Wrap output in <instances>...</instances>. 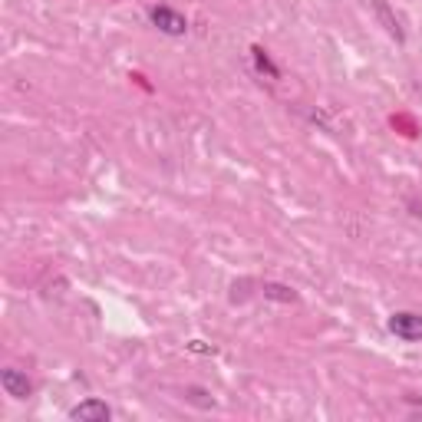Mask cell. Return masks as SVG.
I'll list each match as a JSON object with an SVG mask.
<instances>
[{"label":"cell","mask_w":422,"mask_h":422,"mask_svg":"<svg viewBox=\"0 0 422 422\" xmlns=\"http://www.w3.org/2000/svg\"><path fill=\"white\" fill-rule=\"evenodd\" d=\"M264 297H274V300H284V304H294L297 294L284 284H264Z\"/></svg>","instance_id":"cell-6"},{"label":"cell","mask_w":422,"mask_h":422,"mask_svg":"<svg viewBox=\"0 0 422 422\" xmlns=\"http://www.w3.org/2000/svg\"><path fill=\"white\" fill-rule=\"evenodd\" d=\"M251 53H254V63H258V70H260V73H268V76H274V80H278L280 73H278V66H274V63L268 60V53H264L260 46H254Z\"/></svg>","instance_id":"cell-7"},{"label":"cell","mask_w":422,"mask_h":422,"mask_svg":"<svg viewBox=\"0 0 422 422\" xmlns=\"http://www.w3.org/2000/svg\"><path fill=\"white\" fill-rule=\"evenodd\" d=\"M149 17H152V23L162 33H169V36H181L185 30H189V20L181 17L179 10H172L169 4H159V7H152L149 10Z\"/></svg>","instance_id":"cell-1"},{"label":"cell","mask_w":422,"mask_h":422,"mask_svg":"<svg viewBox=\"0 0 422 422\" xmlns=\"http://www.w3.org/2000/svg\"><path fill=\"white\" fill-rule=\"evenodd\" d=\"M389 333H396L399 340H422V317L419 314H409V310H403V314H393L389 317Z\"/></svg>","instance_id":"cell-2"},{"label":"cell","mask_w":422,"mask_h":422,"mask_svg":"<svg viewBox=\"0 0 422 422\" xmlns=\"http://www.w3.org/2000/svg\"><path fill=\"white\" fill-rule=\"evenodd\" d=\"M373 10H376L379 23H383V27H386V33L393 36V40H403V30H399V23H396V17H393V14H389L386 0H373Z\"/></svg>","instance_id":"cell-5"},{"label":"cell","mask_w":422,"mask_h":422,"mask_svg":"<svg viewBox=\"0 0 422 422\" xmlns=\"http://www.w3.org/2000/svg\"><path fill=\"white\" fill-rule=\"evenodd\" d=\"M109 416H112V409L102 399H86V403L70 409V419L76 422H109Z\"/></svg>","instance_id":"cell-3"},{"label":"cell","mask_w":422,"mask_h":422,"mask_svg":"<svg viewBox=\"0 0 422 422\" xmlns=\"http://www.w3.org/2000/svg\"><path fill=\"white\" fill-rule=\"evenodd\" d=\"M0 386H4L7 396H14V399H27V396L33 393V383H30L20 369H4V373H0Z\"/></svg>","instance_id":"cell-4"}]
</instances>
